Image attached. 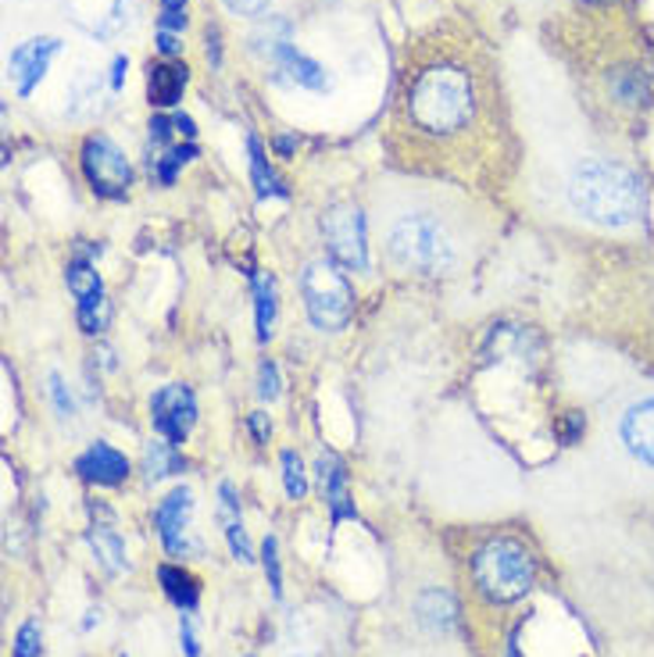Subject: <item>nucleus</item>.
Masks as SVG:
<instances>
[{
  "mask_svg": "<svg viewBox=\"0 0 654 657\" xmlns=\"http://www.w3.org/2000/svg\"><path fill=\"white\" fill-rule=\"evenodd\" d=\"M572 212L601 229H630L644 215V183L633 168L612 157H590L569 175Z\"/></svg>",
  "mask_w": 654,
  "mask_h": 657,
  "instance_id": "obj_1",
  "label": "nucleus"
},
{
  "mask_svg": "<svg viewBox=\"0 0 654 657\" xmlns=\"http://www.w3.org/2000/svg\"><path fill=\"white\" fill-rule=\"evenodd\" d=\"M387 247L397 265L411 271H426V276H440V271H454L458 247L443 229V222L426 212H405L390 222Z\"/></svg>",
  "mask_w": 654,
  "mask_h": 657,
  "instance_id": "obj_2",
  "label": "nucleus"
},
{
  "mask_svg": "<svg viewBox=\"0 0 654 657\" xmlns=\"http://www.w3.org/2000/svg\"><path fill=\"white\" fill-rule=\"evenodd\" d=\"M411 119L419 130L429 133H451L461 130L472 115V83L458 69H433L422 72L419 83L411 86Z\"/></svg>",
  "mask_w": 654,
  "mask_h": 657,
  "instance_id": "obj_3",
  "label": "nucleus"
},
{
  "mask_svg": "<svg viewBox=\"0 0 654 657\" xmlns=\"http://www.w3.org/2000/svg\"><path fill=\"white\" fill-rule=\"evenodd\" d=\"M476 586L493 604H512L522 600L533 586V557L515 540H487L472 557Z\"/></svg>",
  "mask_w": 654,
  "mask_h": 657,
  "instance_id": "obj_4",
  "label": "nucleus"
},
{
  "mask_svg": "<svg viewBox=\"0 0 654 657\" xmlns=\"http://www.w3.org/2000/svg\"><path fill=\"white\" fill-rule=\"evenodd\" d=\"M300 297H305L311 326L326 332L344 329L350 322V311H355V290H350L347 276L333 258L305 265V271H300Z\"/></svg>",
  "mask_w": 654,
  "mask_h": 657,
  "instance_id": "obj_5",
  "label": "nucleus"
},
{
  "mask_svg": "<svg viewBox=\"0 0 654 657\" xmlns=\"http://www.w3.org/2000/svg\"><path fill=\"white\" fill-rule=\"evenodd\" d=\"M323 239L329 258L340 268L365 271L369 268V244H365V215L355 204H333L323 215Z\"/></svg>",
  "mask_w": 654,
  "mask_h": 657,
  "instance_id": "obj_6",
  "label": "nucleus"
},
{
  "mask_svg": "<svg viewBox=\"0 0 654 657\" xmlns=\"http://www.w3.org/2000/svg\"><path fill=\"white\" fill-rule=\"evenodd\" d=\"M83 175L93 186V194L101 197H122L133 183V168L125 162V154L101 133L83 143Z\"/></svg>",
  "mask_w": 654,
  "mask_h": 657,
  "instance_id": "obj_7",
  "label": "nucleus"
},
{
  "mask_svg": "<svg viewBox=\"0 0 654 657\" xmlns=\"http://www.w3.org/2000/svg\"><path fill=\"white\" fill-rule=\"evenodd\" d=\"M615 440L633 464L654 472V393L633 397L615 419Z\"/></svg>",
  "mask_w": 654,
  "mask_h": 657,
  "instance_id": "obj_8",
  "label": "nucleus"
},
{
  "mask_svg": "<svg viewBox=\"0 0 654 657\" xmlns=\"http://www.w3.org/2000/svg\"><path fill=\"white\" fill-rule=\"evenodd\" d=\"M151 422H154L157 432H162V440H168L172 446H180L190 437L194 422H197V400H194V393H190L186 387H180V382H172V387L157 390L151 397Z\"/></svg>",
  "mask_w": 654,
  "mask_h": 657,
  "instance_id": "obj_9",
  "label": "nucleus"
},
{
  "mask_svg": "<svg viewBox=\"0 0 654 657\" xmlns=\"http://www.w3.org/2000/svg\"><path fill=\"white\" fill-rule=\"evenodd\" d=\"M190 522H194V493H190L186 486H175L154 511L157 536H162L168 554L186 557L190 551H197V543L190 540Z\"/></svg>",
  "mask_w": 654,
  "mask_h": 657,
  "instance_id": "obj_10",
  "label": "nucleus"
},
{
  "mask_svg": "<svg viewBox=\"0 0 654 657\" xmlns=\"http://www.w3.org/2000/svg\"><path fill=\"white\" fill-rule=\"evenodd\" d=\"M258 47L268 54V65H273V72L279 79H286V83H294L300 90H315V93L329 90L326 69L318 65V61H311L308 54H300L290 40H273V37H268L265 43L258 40Z\"/></svg>",
  "mask_w": 654,
  "mask_h": 657,
  "instance_id": "obj_11",
  "label": "nucleus"
},
{
  "mask_svg": "<svg viewBox=\"0 0 654 657\" xmlns=\"http://www.w3.org/2000/svg\"><path fill=\"white\" fill-rule=\"evenodd\" d=\"M75 472L86 479V483H98V486H119L125 475H130V458L119 454L115 446L98 440L90 443L83 454L75 458Z\"/></svg>",
  "mask_w": 654,
  "mask_h": 657,
  "instance_id": "obj_12",
  "label": "nucleus"
},
{
  "mask_svg": "<svg viewBox=\"0 0 654 657\" xmlns=\"http://www.w3.org/2000/svg\"><path fill=\"white\" fill-rule=\"evenodd\" d=\"M58 40H29L22 43L19 51L11 54V79H14V90L22 93V97H29L33 93V86L43 79L47 65H51V58L58 54Z\"/></svg>",
  "mask_w": 654,
  "mask_h": 657,
  "instance_id": "obj_13",
  "label": "nucleus"
},
{
  "mask_svg": "<svg viewBox=\"0 0 654 657\" xmlns=\"http://www.w3.org/2000/svg\"><path fill=\"white\" fill-rule=\"evenodd\" d=\"M218 519H222V533H226V540H229L233 557L244 561V565H251L254 551H251V543H247L244 519H241V504H236V496H233V486H229V483L218 486Z\"/></svg>",
  "mask_w": 654,
  "mask_h": 657,
  "instance_id": "obj_14",
  "label": "nucleus"
},
{
  "mask_svg": "<svg viewBox=\"0 0 654 657\" xmlns=\"http://www.w3.org/2000/svg\"><path fill=\"white\" fill-rule=\"evenodd\" d=\"M90 547H93V557L101 561V568L108 575H122V572H130V557H125V543L122 536L115 533V525L111 522H93L90 525Z\"/></svg>",
  "mask_w": 654,
  "mask_h": 657,
  "instance_id": "obj_15",
  "label": "nucleus"
},
{
  "mask_svg": "<svg viewBox=\"0 0 654 657\" xmlns=\"http://www.w3.org/2000/svg\"><path fill=\"white\" fill-rule=\"evenodd\" d=\"M323 496L333 511V525L340 519H358L355 504L347 501V475H344V464L337 458H323Z\"/></svg>",
  "mask_w": 654,
  "mask_h": 657,
  "instance_id": "obj_16",
  "label": "nucleus"
},
{
  "mask_svg": "<svg viewBox=\"0 0 654 657\" xmlns=\"http://www.w3.org/2000/svg\"><path fill=\"white\" fill-rule=\"evenodd\" d=\"M186 86V69L183 65H151L147 69V93L151 104L157 107H172L175 101L183 97Z\"/></svg>",
  "mask_w": 654,
  "mask_h": 657,
  "instance_id": "obj_17",
  "label": "nucleus"
},
{
  "mask_svg": "<svg viewBox=\"0 0 654 657\" xmlns=\"http://www.w3.org/2000/svg\"><path fill=\"white\" fill-rule=\"evenodd\" d=\"M157 579H162V589L168 593V600L180 607V612H194L201 600V586L194 575L175 568V565H162L157 568Z\"/></svg>",
  "mask_w": 654,
  "mask_h": 657,
  "instance_id": "obj_18",
  "label": "nucleus"
},
{
  "mask_svg": "<svg viewBox=\"0 0 654 657\" xmlns=\"http://www.w3.org/2000/svg\"><path fill=\"white\" fill-rule=\"evenodd\" d=\"M419 618L422 625H429L433 633L440 629H448V625L454 622V604L448 593H440V589H429L419 597Z\"/></svg>",
  "mask_w": 654,
  "mask_h": 657,
  "instance_id": "obj_19",
  "label": "nucleus"
},
{
  "mask_svg": "<svg viewBox=\"0 0 654 657\" xmlns=\"http://www.w3.org/2000/svg\"><path fill=\"white\" fill-rule=\"evenodd\" d=\"M65 279H69V290L75 294V300H90V297H101L104 294V283L98 276V268H93L86 258L69 261Z\"/></svg>",
  "mask_w": 654,
  "mask_h": 657,
  "instance_id": "obj_20",
  "label": "nucleus"
},
{
  "mask_svg": "<svg viewBox=\"0 0 654 657\" xmlns=\"http://www.w3.org/2000/svg\"><path fill=\"white\" fill-rule=\"evenodd\" d=\"M254 318H258V340H268V336H273V322H276V290H273V279L254 276Z\"/></svg>",
  "mask_w": 654,
  "mask_h": 657,
  "instance_id": "obj_21",
  "label": "nucleus"
},
{
  "mask_svg": "<svg viewBox=\"0 0 654 657\" xmlns=\"http://www.w3.org/2000/svg\"><path fill=\"white\" fill-rule=\"evenodd\" d=\"M247 147H251V179H254V186H258V197H286V189L276 179V172L265 165V154L258 147V140L251 136Z\"/></svg>",
  "mask_w": 654,
  "mask_h": 657,
  "instance_id": "obj_22",
  "label": "nucleus"
},
{
  "mask_svg": "<svg viewBox=\"0 0 654 657\" xmlns=\"http://www.w3.org/2000/svg\"><path fill=\"white\" fill-rule=\"evenodd\" d=\"M183 472V458L175 454V446L168 440H157L147 446V475L151 479H165V475H175Z\"/></svg>",
  "mask_w": 654,
  "mask_h": 657,
  "instance_id": "obj_23",
  "label": "nucleus"
},
{
  "mask_svg": "<svg viewBox=\"0 0 654 657\" xmlns=\"http://www.w3.org/2000/svg\"><path fill=\"white\" fill-rule=\"evenodd\" d=\"M108 322H111V304H108L104 294L90 297V300H79V326H83V332L98 336V332L108 329Z\"/></svg>",
  "mask_w": 654,
  "mask_h": 657,
  "instance_id": "obj_24",
  "label": "nucleus"
},
{
  "mask_svg": "<svg viewBox=\"0 0 654 657\" xmlns=\"http://www.w3.org/2000/svg\"><path fill=\"white\" fill-rule=\"evenodd\" d=\"M279 464H283V490H286V496H290V501H300V496L308 493L305 464H300V458L294 451H283Z\"/></svg>",
  "mask_w": 654,
  "mask_h": 657,
  "instance_id": "obj_25",
  "label": "nucleus"
},
{
  "mask_svg": "<svg viewBox=\"0 0 654 657\" xmlns=\"http://www.w3.org/2000/svg\"><path fill=\"white\" fill-rule=\"evenodd\" d=\"M262 557H265V575H268V586H273V597L279 600V597H283V572H279V547H276V536H265Z\"/></svg>",
  "mask_w": 654,
  "mask_h": 657,
  "instance_id": "obj_26",
  "label": "nucleus"
},
{
  "mask_svg": "<svg viewBox=\"0 0 654 657\" xmlns=\"http://www.w3.org/2000/svg\"><path fill=\"white\" fill-rule=\"evenodd\" d=\"M14 657H40V625L29 618L19 636H14V647H11Z\"/></svg>",
  "mask_w": 654,
  "mask_h": 657,
  "instance_id": "obj_27",
  "label": "nucleus"
},
{
  "mask_svg": "<svg viewBox=\"0 0 654 657\" xmlns=\"http://www.w3.org/2000/svg\"><path fill=\"white\" fill-rule=\"evenodd\" d=\"M51 397H54V408H58L61 419H72V411H75V404H72V393H69L65 379H61L58 372H51Z\"/></svg>",
  "mask_w": 654,
  "mask_h": 657,
  "instance_id": "obj_28",
  "label": "nucleus"
},
{
  "mask_svg": "<svg viewBox=\"0 0 654 657\" xmlns=\"http://www.w3.org/2000/svg\"><path fill=\"white\" fill-rule=\"evenodd\" d=\"M262 387H258V393H262V400H276L279 397V368L273 365V361H262Z\"/></svg>",
  "mask_w": 654,
  "mask_h": 657,
  "instance_id": "obj_29",
  "label": "nucleus"
},
{
  "mask_svg": "<svg viewBox=\"0 0 654 657\" xmlns=\"http://www.w3.org/2000/svg\"><path fill=\"white\" fill-rule=\"evenodd\" d=\"M180 639H183V654L186 657H201V644L194 636V622H190V615H180Z\"/></svg>",
  "mask_w": 654,
  "mask_h": 657,
  "instance_id": "obj_30",
  "label": "nucleus"
},
{
  "mask_svg": "<svg viewBox=\"0 0 654 657\" xmlns=\"http://www.w3.org/2000/svg\"><path fill=\"white\" fill-rule=\"evenodd\" d=\"M226 8L236 14H262L268 8V0H226Z\"/></svg>",
  "mask_w": 654,
  "mask_h": 657,
  "instance_id": "obj_31",
  "label": "nucleus"
},
{
  "mask_svg": "<svg viewBox=\"0 0 654 657\" xmlns=\"http://www.w3.org/2000/svg\"><path fill=\"white\" fill-rule=\"evenodd\" d=\"M186 25V11L183 8H165L162 11V29H183Z\"/></svg>",
  "mask_w": 654,
  "mask_h": 657,
  "instance_id": "obj_32",
  "label": "nucleus"
},
{
  "mask_svg": "<svg viewBox=\"0 0 654 657\" xmlns=\"http://www.w3.org/2000/svg\"><path fill=\"white\" fill-rule=\"evenodd\" d=\"M157 51H162V54H175V51H180V40H175L168 29H162V33H157Z\"/></svg>",
  "mask_w": 654,
  "mask_h": 657,
  "instance_id": "obj_33",
  "label": "nucleus"
},
{
  "mask_svg": "<svg viewBox=\"0 0 654 657\" xmlns=\"http://www.w3.org/2000/svg\"><path fill=\"white\" fill-rule=\"evenodd\" d=\"M251 429H254V437H258L262 443L268 440V425H265V414H262V411L251 414Z\"/></svg>",
  "mask_w": 654,
  "mask_h": 657,
  "instance_id": "obj_34",
  "label": "nucleus"
},
{
  "mask_svg": "<svg viewBox=\"0 0 654 657\" xmlns=\"http://www.w3.org/2000/svg\"><path fill=\"white\" fill-rule=\"evenodd\" d=\"M172 122H175V130H180L183 136H194V119H190V115H175Z\"/></svg>",
  "mask_w": 654,
  "mask_h": 657,
  "instance_id": "obj_35",
  "label": "nucleus"
},
{
  "mask_svg": "<svg viewBox=\"0 0 654 657\" xmlns=\"http://www.w3.org/2000/svg\"><path fill=\"white\" fill-rule=\"evenodd\" d=\"M162 4H165V8H183L186 0H162Z\"/></svg>",
  "mask_w": 654,
  "mask_h": 657,
  "instance_id": "obj_36",
  "label": "nucleus"
}]
</instances>
